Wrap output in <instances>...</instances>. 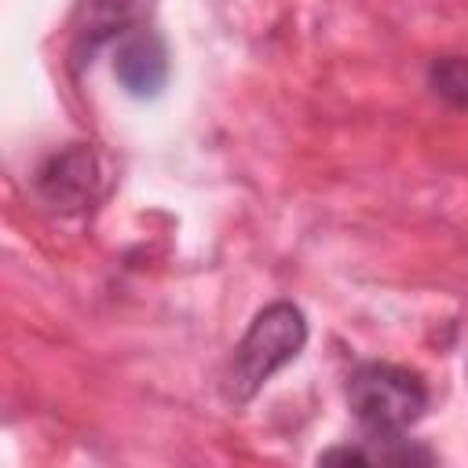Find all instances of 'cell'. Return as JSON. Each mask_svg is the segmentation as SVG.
Instances as JSON below:
<instances>
[{"label":"cell","instance_id":"2","mask_svg":"<svg viewBox=\"0 0 468 468\" xmlns=\"http://www.w3.org/2000/svg\"><path fill=\"white\" fill-rule=\"evenodd\" d=\"M347 406L366 435H402L424 417L428 388L402 366L366 362L347 377Z\"/></svg>","mask_w":468,"mask_h":468},{"label":"cell","instance_id":"5","mask_svg":"<svg viewBox=\"0 0 468 468\" xmlns=\"http://www.w3.org/2000/svg\"><path fill=\"white\" fill-rule=\"evenodd\" d=\"M431 88L435 95H442L446 102L468 110V58H439L431 66Z\"/></svg>","mask_w":468,"mask_h":468},{"label":"cell","instance_id":"4","mask_svg":"<svg viewBox=\"0 0 468 468\" xmlns=\"http://www.w3.org/2000/svg\"><path fill=\"white\" fill-rule=\"evenodd\" d=\"M95 157L84 146L62 150L55 154L40 172H37V186L44 194V201L62 205V208H80L95 197Z\"/></svg>","mask_w":468,"mask_h":468},{"label":"cell","instance_id":"1","mask_svg":"<svg viewBox=\"0 0 468 468\" xmlns=\"http://www.w3.org/2000/svg\"><path fill=\"white\" fill-rule=\"evenodd\" d=\"M307 344V318L296 303L289 300H274L267 303L245 329V336L234 344L227 369H223V399L234 406H245L249 399H256V391L289 362H296V355Z\"/></svg>","mask_w":468,"mask_h":468},{"label":"cell","instance_id":"3","mask_svg":"<svg viewBox=\"0 0 468 468\" xmlns=\"http://www.w3.org/2000/svg\"><path fill=\"white\" fill-rule=\"evenodd\" d=\"M113 77L132 99H157L168 84V48L157 29L132 26L117 37Z\"/></svg>","mask_w":468,"mask_h":468}]
</instances>
